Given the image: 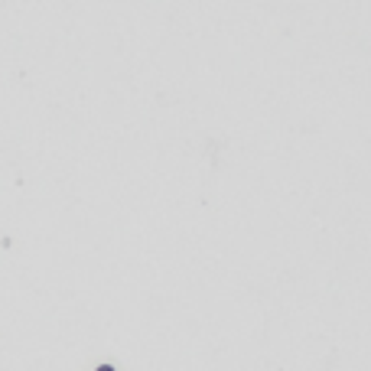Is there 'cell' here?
I'll use <instances>...</instances> for the list:
<instances>
[{
	"instance_id": "6da1fadb",
	"label": "cell",
	"mask_w": 371,
	"mask_h": 371,
	"mask_svg": "<svg viewBox=\"0 0 371 371\" xmlns=\"http://www.w3.org/2000/svg\"><path fill=\"white\" fill-rule=\"evenodd\" d=\"M98 371H114V368H111V365H101V368H98Z\"/></svg>"
}]
</instances>
